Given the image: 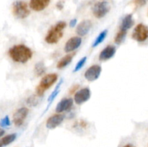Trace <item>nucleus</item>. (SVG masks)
I'll return each mask as SVG.
<instances>
[{
    "label": "nucleus",
    "mask_w": 148,
    "mask_h": 147,
    "mask_svg": "<svg viewBox=\"0 0 148 147\" xmlns=\"http://www.w3.org/2000/svg\"><path fill=\"white\" fill-rule=\"evenodd\" d=\"M75 53H69L68 54H66V56H64V57H62L60 60L58 61L57 64H56V67L58 69H63L64 68H66L68 65H69L71 63V62L72 61V59H73L74 56H75Z\"/></svg>",
    "instance_id": "f3484780"
},
{
    "label": "nucleus",
    "mask_w": 148,
    "mask_h": 147,
    "mask_svg": "<svg viewBox=\"0 0 148 147\" xmlns=\"http://www.w3.org/2000/svg\"><path fill=\"white\" fill-rule=\"evenodd\" d=\"M91 97L90 89L88 87L82 88L78 90L74 96V101L75 104L78 105H81L85 102H88Z\"/></svg>",
    "instance_id": "1a4fd4ad"
},
{
    "label": "nucleus",
    "mask_w": 148,
    "mask_h": 147,
    "mask_svg": "<svg viewBox=\"0 0 148 147\" xmlns=\"http://www.w3.org/2000/svg\"><path fill=\"white\" fill-rule=\"evenodd\" d=\"M77 19H72V20H70V22H69V26H70L71 27H75V25L77 24Z\"/></svg>",
    "instance_id": "bb28decb"
},
{
    "label": "nucleus",
    "mask_w": 148,
    "mask_h": 147,
    "mask_svg": "<svg viewBox=\"0 0 148 147\" xmlns=\"http://www.w3.org/2000/svg\"><path fill=\"white\" fill-rule=\"evenodd\" d=\"M107 35H108V30L106 29V30H103V31H101V33H99V35H98L95 37V40H94L93 43H92V47L95 48L97 47V46H99L100 44H101V43L106 40V38L107 37Z\"/></svg>",
    "instance_id": "6ab92c4d"
},
{
    "label": "nucleus",
    "mask_w": 148,
    "mask_h": 147,
    "mask_svg": "<svg viewBox=\"0 0 148 147\" xmlns=\"http://www.w3.org/2000/svg\"><path fill=\"white\" fill-rule=\"evenodd\" d=\"M82 40L79 36L72 37L65 43L64 51L67 53H72V52L75 51L77 49L79 48L81 45H82Z\"/></svg>",
    "instance_id": "9d476101"
},
{
    "label": "nucleus",
    "mask_w": 148,
    "mask_h": 147,
    "mask_svg": "<svg viewBox=\"0 0 148 147\" xmlns=\"http://www.w3.org/2000/svg\"><path fill=\"white\" fill-rule=\"evenodd\" d=\"M10 125H11V120L8 115H6L4 118H1V121H0V125H1V128L10 127Z\"/></svg>",
    "instance_id": "b1692460"
},
{
    "label": "nucleus",
    "mask_w": 148,
    "mask_h": 147,
    "mask_svg": "<svg viewBox=\"0 0 148 147\" xmlns=\"http://www.w3.org/2000/svg\"><path fill=\"white\" fill-rule=\"evenodd\" d=\"M9 56L13 61L19 63H25L33 57L31 49L24 44L14 45L9 49Z\"/></svg>",
    "instance_id": "f257e3e1"
},
{
    "label": "nucleus",
    "mask_w": 148,
    "mask_h": 147,
    "mask_svg": "<svg viewBox=\"0 0 148 147\" xmlns=\"http://www.w3.org/2000/svg\"><path fill=\"white\" fill-rule=\"evenodd\" d=\"M74 102L75 101L72 98H64L58 102L56 108H55V110L57 113H62V112L70 110L73 107Z\"/></svg>",
    "instance_id": "f8f14e48"
},
{
    "label": "nucleus",
    "mask_w": 148,
    "mask_h": 147,
    "mask_svg": "<svg viewBox=\"0 0 148 147\" xmlns=\"http://www.w3.org/2000/svg\"><path fill=\"white\" fill-rule=\"evenodd\" d=\"M87 60H88L87 56H84V57H82V59H79V60L78 61L77 63L75 69H73V72H77L79 71V70H81V69H82V67L85 66V63L87 62Z\"/></svg>",
    "instance_id": "5701e85b"
},
{
    "label": "nucleus",
    "mask_w": 148,
    "mask_h": 147,
    "mask_svg": "<svg viewBox=\"0 0 148 147\" xmlns=\"http://www.w3.org/2000/svg\"><path fill=\"white\" fill-rule=\"evenodd\" d=\"M12 13L17 19H25L30 14L28 5L23 1H16L12 4Z\"/></svg>",
    "instance_id": "20e7f679"
},
{
    "label": "nucleus",
    "mask_w": 148,
    "mask_h": 147,
    "mask_svg": "<svg viewBox=\"0 0 148 147\" xmlns=\"http://www.w3.org/2000/svg\"><path fill=\"white\" fill-rule=\"evenodd\" d=\"M58 81V75L56 73L48 74L41 79L38 85L36 86V95L38 97H41L44 95L45 92L51 87Z\"/></svg>",
    "instance_id": "7ed1b4c3"
},
{
    "label": "nucleus",
    "mask_w": 148,
    "mask_h": 147,
    "mask_svg": "<svg viewBox=\"0 0 148 147\" xmlns=\"http://www.w3.org/2000/svg\"><path fill=\"white\" fill-rule=\"evenodd\" d=\"M62 83H63V79H61L60 81L59 82V83H58V84L56 85V86L55 87V89H53V92H51V94L50 95H49V97H48V107L47 108H46V110H48V108H49V107L50 106V105L51 104V102H53V100H54L55 99H56V97H57V95H59V92H60V88L61 86H62Z\"/></svg>",
    "instance_id": "a211bd4d"
},
{
    "label": "nucleus",
    "mask_w": 148,
    "mask_h": 147,
    "mask_svg": "<svg viewBox=\"0 0 148 147\" xmlns=\"http://www.w3.org/2000/svg\"><path fill=\"white\" fill-rule=\"evenodd\" d=\"M27 102L28 105H32V106H36V105L38 104V101L37 99H36V96H30V97L27 99Z\"/></svg>",
    "instance_id": "393cba45"
},
{
    "label": "nucleus",
    "mask_w": 148,
    "mask_h": 147,
    "mask_svg": "<svg viewBox=\"0 0 148 147\" xmlns=\"http://www.w3.org/2000/svg\"><path fill=\"white\" fill-rule=\"evenodd\" d=\"M116 53V48L114 46H107L104 48L101 51L99 54V61H106L110 60L114 56V55Z\"/></svg>",
    "instance_id": "4468645a"
},
{
    "label": "nucleus",
    "mask_w": 148,
    "mask_h": 147,
    "mask_svg": "<svg viewBox=\"0 0 148 147\" xmlns=\"http://www.w3.org/2000/svg\"><path fill=\"white\" fill-rule=\"evenodd\" d=\"M17 133H11L2 137L1 139V147L7 146L14 142L17 138Z\"/></svg>",
    "instance_id": "aec40b11"
},
{
    "label": "nucleus",
    "mask_w": 148,
    "mask_h": 147,
    "mask_svg": "<svg viewBox=\"0 0 148 147\" xmlns=\"http://www.w3.org/2000/svg\"><path fill=\"white\" fill-rule=\"evenodd\" d=\"M64 120V115L60 113L55 114L48 118L46 123V127L49 130H53L57 128Z\"/></svg>",
    "instance_id": "9b49d317"
},
{
    "label": "nucleus",
    "mask_w": 148,
    "mask_h": 147,
    "mask_svg": "<svg viewBox=\"0 0 148 147\" xmlns=\"http://www.w3.org/2000/svg\"><path fill=\"white\" fill-rule=\"evenodd\" d=\"M66 27V22H58L49 30L45 37V41L49 44L52 45L57 43L64 36V30Z\"/></svg>",
    "instance_id": "f03ea898"
},
{
    "label": "nucleus",
    "mask_w": 148,
    "mask_h": 147,
    "mask_svg": "<svg viewBox=\"0 0 148 147\" xmlns=\"http://www.w3.org/2000/svg\"><path fill=\"white\" fill-rule=\"evenodd\" d=\"M110 9H111V7L106 1H98L95 3L92 7V14L96 18L101 19L109 12Z\"/></svg>",
    "instance_id": "423d86ee"
},
{
    "label": "nucleus",
    "mask_w": 148,
    "mask_h": 147,
    "mask_svg": "<svg viewBox=\"0 0 148 147\" xmlns=\"http://www.w3.org/2000/svg\"><path fill=\"white\" fill-rule=\"evenodd\" d=\"M103 1H106V0H103Z\"/></svg>",
    "instance_id": "c756f323"
},
{
    "label": "nucleus",
    "mask_w": 148,
    "mask_h": 147,
    "mask_svg": "<svg viewBox=\"0 0 148 147\" xmlns=\"http://www.w3.org/2000/svg\"><path fill=\"white\" fill-rule=\"evenodd\" d=\"M51 0H30V8L36 12H41L44 10L50 4Z\"/></svg>",
    "instance_id": "2eb2a0df"
},
{
    "label": "nucleus",
    "mask_w": 148,
    "mask_h": 147,
    "mask_svg": "<svg viewBox=\"0 0 148 147\" xmlns=\"http://www.w3.org/2000/svg\"><path fill=\"white\" fill-rule=\"evenodd\" d=\"M132 37L138 43H143L148 39V26L143 23L137 24L132 32Z\"/></svg>",
    "instance_id": "39448f33"
},
{
    "label": "nucleus",
    "mask_w": 148,
    "mask_h": 147,
    "mask_svg": "<svg viewBox=\"0 0 148 147\" xmlns=\"http://www.w3.org/2000/svg\"><path fill=\"white\" fill-rule=\"evenodd\" d=\"M147 1V0H134V4L137 7H143V6L145 5Z\"/></svg>",
    "instance_id": "a878e982"
},
{
    "label": "nucleus",
    "mask_w": 148,
    "mask_h": 147,
    "mask_svg": "<svg viewBox=\"0 0 148 147\" xmlns=\"http://www.w3.org/2000/svg\"><path fill=\"white\" fill-rule=\"evenodd\" d=\"M29 113V110L25 107H22L19 108L14 112L13 115V122L14 125L17 127H20L24 123L25 120L27 118Z\"/></svg>",
    "instance_id": "6e6552de"
},
{
    "label": "nucleus",
    "mask_w": 148,
    "mask_h": 147,
    "mask_svg": "<svg viewBox=\"0 0 148 147\" xmlns=\"http://www.w3.org/2000/svg\"><path fill=\"white\" fill-rule=\"evenodd\" d=\"M102 72V67L98 64H94L90 66L84 74L85 79L88 82H95L100 77Z\"/></svg>",
    "instance_id": "0eeeda50"
},
{
    "label": "nucleus",
    "mask_w": 148,
    "mask_h": 147,
    "mask_svg": "<svg viewBox=\"0 0 148 147\" xmlns=\"http://www.w3.org/2000/svg\"><path fill=\"white\" fill-rule=\"evenodd\" d=\"M92 22L89 20H85L79 22L76 27V33L79 37H83L88 35L92 28Z\"/></svg>",
    "instance_id": "ddd939ff"
},
{
    "label": "nucleus",
    "mask_w": 148,
    "mask_h": 147,
    "mask_svg": "<svg viewBox=\"0 0 148 147\" xmlns=\"http://www.w3.org/2000/svg\"><path fill=\"white\" fill-rule=\"evenodd\" d=\"M134 24V18H133L132 14H127L126 16H124V17L121 20V25H120V30H122L127 32V30H129L131 27H132Z\"/></svg>",
    "instance_id": "dca6fc26"
},
{
    "label": "nucleus",
    "mask_w": 148,
    "mask_h": 147,
    "mask_svg": "<svg viewBox=\"0 0 148 147\" xmlns=\"http://www.w3.org/2000/svg\"><path fill=\"white\" fill-rule=\"evenodd\" d=\"M46 71V67L43 62H38L35 66V72L37 74V76H41L43 74H45Z\"/></svg>",
    "instance_id": "4be33fe9"
},
{
    "label": "nucleus",
    "mask_w": 148,
    "mask_h": 147,
    "mask_svg": "<svg viewBox=\"0 0 148 147\" xmlns=\"http://www.w3.org/2000/svg\"><path fill=\"white\" fill-rule=\"evenodd\" d=\"M123 147H134V146L133 145H132V144H127V145L124 146Z\"/></svg>",
    "instance_id": "c85d7f7f"
},
{
    "label": "nucleus",
    "mask_w": 148,
    "mask_h": 147,
    "mask_svg": "<svg viewBox=\"0 0 148 147\" xmlns=\"http://www.w3.org/2000/svg\"><path fill=\"white\" fill-rule=\"evenodd\" d=\"M126 36H127V31L119 29V32L114 37V43L116 45H121L125 40Z\"/></svg>",
    "instance_id": "412c9836"
},
{
    "label": "nucleus",
    "mask_w": 148,
    "mask_h": 147,
    "mask_svg": "<svg viewBox=\"0 0 148 147\" xmlns=\"http://www.w3.org/2000/svg\"><path fill=\"white\" fill-rule=\"evenodd\" d=\"M4 131L3 129H1V131H0V136L2 137L3 135H4Z\"/></svg>",
    "instance_id": "cd10ccee"
}]
</instances>
